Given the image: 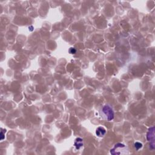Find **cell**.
I'll return each instance as SVG.
<instances>
[{
  "mask_svg": "<svg viewBox=\"0 0 155 155\" xmlns=\"http://www.w3.org/2000/svg\"><path fill=\"white\" fill-rule=\"evenodd\" d=\"M76 52V50L75 48H70L69 49V53L71 54H75Z\"/></svg>",
  "mask_w": 155,
  "mask_h": 155,
  "instance_id": "obj_7",
  "label": "cell"
},
{
  "mask_svg": "<svg viewBox=\"0 0 155 155\" xmlns=\"http://www.w3.org/2000/svg\"><path fill=\"white\" fill-rule=\"evenodd\" d=\"M110 153L113 155L127 154L128 153V147L124 144L118 143L114 145L113 149L110 150Z\"/></svg>",
  "mask_w": 155,
  "mask_h": 155,
  "instance_id": "obj_2",
  "label": "cell"
},
{
  "mask_svg": "<svg viewBox=\"0 0 155 155\" xmlns=\"http://www.w3.org/2000/svg\"><path fill=\"white\" fill-rule=\"evenodd\" d=\"M142 144L141 143H140V142H135V147L136 148V149L137 150H140L141 148H142Z\"/></svg>",
  "mask_w": 155,
  "mask_h": 155,
  "instance_id": "obj_6",
  "label": "cell"
},
{
  "mask_svg": "<svg viewBox=\"0 0 155 155\" xmlns=\"http://www.w3.org/2000/svg\"><path fill=\"white\" fill-rule=\"evenodd\" d=\"M147 139L150 141V145L152 150L154 149V127H151L149 129L148 133L147 134Z\"/></svg>",
  "mask_w": 155,
  "mask_h": 155,
  "instance_id": "obj_3",
  "label": "cell"
},
{
  "mask_svg": "<svg viewBox=\"0 0 155 155\" xmlns=\"http://www.w3.org/2000/svg\"><path fill=\"white\" fill-rule=\"evenodd\" d=\"M100 115L102 118L110 121L114 119V112L113 109L109 105H105L100 110Z\"/></svg>",
  "mask_w": 155,
  "mask_h": 155,
  "instance_id": "obj_1",
  "label": "cell"
},
{
  "mask_svg": "<svg viewBox=\"0 0 155 155\" xmlns=\"http://www.w3.org/2000/svg\"><path fill=\"white\" fill-rule=\"evenodd\" d=\"M106 133V130L103 127H99L96 130V134L98 136L103 137Z\"/></svg>",
  "mask_w": 155,
  "mask_h": 155,
  "instance_id": "obj_4",
  "label": "cell"
},
{
  "mask_svg": "<svg viewBox=\"0 0 155 155\" xmlns=\"http://www.w3.org/2000/svg\"><path fill=\"white\" fill-rule=\"evenodd\" d=\"M4 131H3V129H1V140L3 141L4 139Z\"/></svg>",
  "mask_w": 155,
  "mask_h": 155,
  "instance_id": "obj_8",
  "label": "cell"
},
{
  "mask_svg": "<svg viewBox=\"0 0 155 155\" xmlns=\"http://www.w3.org/2000/svg\"><path fill=\"white\" fill-rule=\"evenodd\" d=\"M84 144H83V140L82 139L80 138H78L76 139L75 143H74V145L76 147V149L77 150L80 149L82 146H83Z\"/></svg>",
  "mask_w": 155,
  "mask_h": 155,
  "instance_id": "obj_5",
  "label": "cell"
}]
</instances>
